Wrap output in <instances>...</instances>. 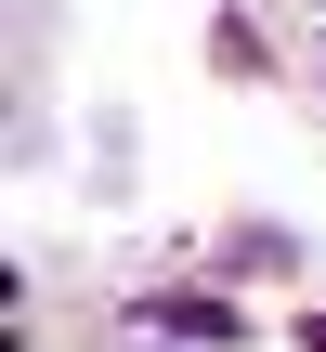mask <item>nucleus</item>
<instances>
[{
    "mask_svg": "<svg viewBox=\"0 0 326 352\" xmlns=\"http://www.w3.org/2000/svg\"><path fill=\"white\" fill-rule=\"evenodd\" d=\"M222 261H235V274H274V261H301V248H287L274 222H235V235H222Z\"/></svg>",
    "mask_w": 326,
    "mask_h": 352,
    "instance_id": "obj_2",
    "label": "nucleus"
},
{
    "mask_svg": "<svg viewBox=\"0 0 326 352\" xmlns=\"http://www.w3.org/2000/svg\"><path fill=\"white\" fill-rule=\"evenodd\" d=\"M144 327H157V340H196V352H235V340H248V314H235L222 287H157Z\"/></svg>",
    "mask_w": 326,
    "mask_h": 352,
    "instance_id": "obj_1",
    "label": "nucleus"
}]
</instances>
